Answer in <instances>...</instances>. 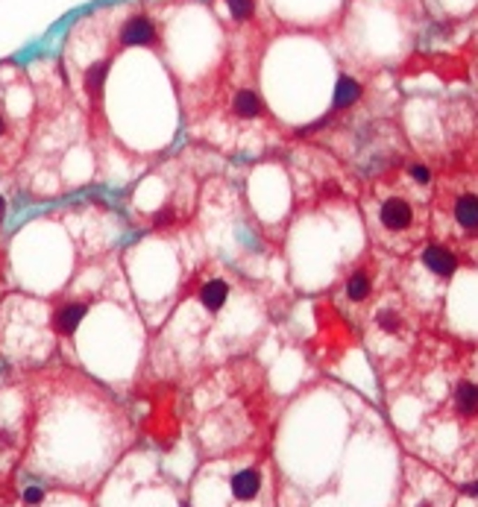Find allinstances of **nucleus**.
Listing matches in <instances>:
<instances>
[{
  "instance_id": "f257e3e1",
  "label": "nucleus",
  "mask_w": 478,
  "mask_h": 507,
  "mask_svg": "<svg viewBox=\"0 0 478 507\" xmlns=\"http://www.w3.org/2000/svg\"><path fill=\"white\" fill-rule=\"evenodd\" d=\"M159 41V30L147 15H132L121 26V45L123 47H153Z\"/></svg>"
},
{
  "instance_id": "f03ea898",
  "label": "nucleus",
  "mask_w": 478,
  "mask_h": 507,
  "mask_svg": "<svg viewBox=\"0 0 478 507\" xmlns=\"http://www.w3.org/2000/svg\"><path fill=\"white\" fill-rule=\"evenodd\" d=\"M378 220H382V226L387 232H405V229H411V223H414V208L408 200H402V196H390V200H385L382 208H378Z\"/></svg>"
},
{
  "instance_id": "7ed1b4c3",
  "label": "nucleus",
  "mask_w": 478,
  "mask_h": 507,
  "mask_svg": "<svg viewBox=\"0 0 478 507\" xmlns=\"http://www.w3.org/2000/svg\"><path fill=\"white\" fill-rule=\"evenodd\" d=\"M452 217L463 232L478 235V194H458L452 203Z\"/></svg>"
},
{
  "instance_id": "20e7f679",
  "label": "nucleus",
  "mask_w": 478,
  "mask_h": 507,
  "mask_svg": "<svg viewBox=\"0 0 478 507\" xmlns=\"http://www.w3.org/2000/svg\"><path fill=\"white\" fill-rule=\"evenodd\" d=\"M423 264L429 267V270L434 273V276H443V279H449L455 270H458V258H455V252L452 249H446V247H440V244H431V247H426L423 249Z\"/></svg>"
},
{
  "instance_id": "39448f33",
  "label": "nucleus",
  "mask_w": 478,
  "mask_h": 507,
  "mask_svg": "<svg viewBox=\"0 0 478 507\" xmlns=\"http://www.w3.org/2000/svg\"><path fill=\"white\" fill-rule=\"evenodd\" d=\"M455 407H458V414L467 416V419L478 416V384L461 382L455 387Z\"/></svg>"
},
{
  "instance_id": "423d86ee",
  "label": "nucleus",
  "mask_w": 478,
  "mask_h": 507,
  "mask_svg": "<svg viewBox=\"0 0 478 507\" xmlns=\"http://www.w3.org/2000/svg\"><path fill=\"white\" fill-rule=\"evenodd\" d=\"M86 314H88V308L86 305H79V302H71V305H65L59 314H56V329H59L62 334H74L77 329H79V322L86 320Z\"/></svg>"
},
{
  "instance_id": "0eeeda50",
  "label": "nucleus",
  "mask_w": 478,
  "mask_h": 507,
  "mask_svg": "<svg viewBox=\"0 0 478 507\" xmlns=\"http://www.w3.org/2000/svg\"><path fill=\"white\" fill-rule=\"evenodd\" d=\"M259 487H261V478L256 469H244L232 478V492H235V499H241V501H249L259 492Z\"/></svg>"
},
{
  "instance_id": "6e6552de",
  "label": "nucleus",
  "mask_w": 478,
  "mask_h": 507,
  "mask_svg": "<svg viewBox=\"0 0 478 507\" xmlns=\"http://www.w3.org/2000/svg\"><path fill=\"white\" fill-rule=\"evenodd\" d=\"M226 297H229V285L220 279L208 281V285L200 290V302L208 308V311H220V308L226 305Z\"/></svg>"
},
{
  "instance_id": "1a4fd4ad",
  "label": "nucleus",
  "mask_w": 478,
  "mask_h": 507,
  "mask_svg": "<svg viewBox=\"0 0 478 507\" xmlns=\"http://www.w3.org/2000/svg\"><path fill=\"white\" fill-rule=\"evenodd\" d=\"M361 97V82L353 79V77H341L334 86V109H346L353 106Z\"/></svg>"
},
{
  "instance_id": "9d476101",
  "label": "nucleus",
  "mask_w": 478,
  "mask_h": 507,
  "mask_svg": "<svg viewBox=\"0 0 478 507\" xmlns=\"http://www.w3.org/2000/svg\"><path fill=\"white\" fill-rule=\"evenodd\" d=\"M370 290H373V276L367 270H358V273L349 276V281H346V297L353 299V302H364V299L370 297Z\"/></svg>"
},
{
  "instance_id": "9b49d317",
  "label": "nucleus",
  "mask_w": 478,
  "mask_h": 507,
  "mask_svg": "<svg viewBox=\"0 0 478 507\" xmlns=\"http://www.w3.org/2000/svg\"><path fill=\"white\" fill-rule=\"evenodd\" d=\"M232 106H235V111H238L241 118H259L261 111H264L261 97H259L256 91H247V88L235 94V103H232Z\"/></svg>"
},
{
  "instance_id": "f8f14e48",
  "label": "nucleus",
  "mask_w": 478,
  "mask_h": 507,
  "mask_svg": "<svg viewBox=\"0 0 478 507\" xmlns=\"http://www.w3.org/2000/svg\"><path fill=\"white\" fill-rule=\"evenodd\" d=\"M106 74H109V62H97L86 70V91L91 97H100L103 94V82H106Z\"/></svg>"
},
{
  "instance_id": "ddd939ff",
  "label": "nucleus",
  "mask_w": 478,
  "mask_h": 507,
  "mask_svg": "<svg viewBox=\"0 0 478 507\" xmlns=\"http://www.w3.org/2000/svg\"><path fill=\"white\" fill-rule=\"evenodd\" d=\"M226 6L235 21H247L252 15V9H256V0H226Z\"/></svg>"
},
{
  "instance_id": "4468645a",
  "label": "nucleus",
  "mask_w": 478,
  "mask_h": 507,
  "mask_svg": "<svg viewBox=\"0 0 478 507\" xmlns=\"http://www.w3.org/2000/svg\"><path fill=\"white\" fill-rule=\"evenodd\" d=\"M408 173H411V179L417 182V185H431V171L426 164H411L408 167Z\"/></svg>"
},
{
  "instance_id": "2eb2a0df",
  "label": "nucleus",
  "mask_w": 478,
  "mask_h": 507,
  "mask_svg": "<svg viewBox=\"0 0 478 507\" xmlns=\"http://www.w3.org/2000/svg\"><path fill=\"white\" fill-rule=\"evenodd\" d=\"M378 329H382V332H396L399 329V317L393 311H378Z\"/></svg>"
},
{
  "instance_id": "dca6fc26",
  "label": "nucleus",
  "mask_w": 478,
  "mask_h": 507,
  "mask_svg": "<svg viewBox=\"0 0 478 507\" xmlns=\"http://www.w3.org/2000/svg\"><path fill=\"white\" fill-rule=\"evenodd\" d=\"M24 499H26V504H38L41 499H45V492H41L38 487H30V490L24 492Z\"/></svg>"
},
{
  "instance_id": "f3484780",
  "label": "nucleus",
  "mask_w": 478,
  "mask_h": 507,
  "mask_svg": "<svg viewBox=\"0 0 478 507\" xmlns=\"http://www.w3.org/2000/svg\"><path fill=\"white\" fill-rule=\"evenodd\" d=\"M463 492H467V496H472V499H478V481L467 484V487H463Z\"/></svg>"
},
{
  "instance_id": "a211bd4d",
  "label": "nucleus",
  "mask_w": 478,
  "mask_h": 507,
  "mask_svg": "<svg viewBox=\"0 0 478 507\" xmlns=\"http://www.w3.org/2000/svg\"><path fill=\"white\" fill-rule=\"evenodd\" d=\"M3 132H6V120H3V118H0V135H3Z\"/></svg>"
},
{
  "instance_id": "6ab92c4d",
  "label": "nucleus",
  "mask_w": 478,
  "mask_h": 507,
  "mask_svg": "<svg viewBox=\"0 0 478 507\" xmlns=\"http://www.w3.org/2000/svg\"><path fill=\"white\" fill-rule=\"evenodd\" d=\"M3 211H6V205H3V200H0V217H3Z\"/></svg>"
},
{
  "instance_id": "aec40b11",
  "label": "nucleus",
  "mask_w": 478,
  "mask_h": 507,
  "mask_svg": "<svg viewBox=\"0 0 478 507\" xmlns=\"http://www.w3.org/2000/svg\"><path fill=\"white\" fill-rule=\"evenodd\" d=\"M417 507H431V504H429V501H423V504H417Z\"/></svg>"
}]
</instances>
